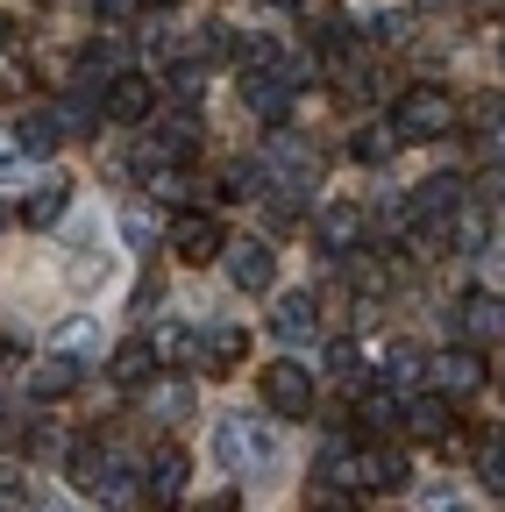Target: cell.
I'll use <instances>...</instances> for the list:
<instances>
[{
	"label": "cell",
	"instance_id": "1",
	"mask_svg": "<svg viewBox=\"0 0 505 512\" xmlns=\"http://www.w3.org/2000/svg\"><path fill=\"white\" fill-rule=\"evenodd\" d=\"M214 463L235 470V477H249V470L278 463V434H271L257 413H228V420L214 427Z\"/></svg>",
	"mask_w": 505,
	"mask_h": 512
},
{
	"label": "cell",
	"instance_id": "2",
	"mask_svg": "<svg viewBox=\"0 0 505 512\" xmlns=\"http://www.w3.org/2000/svg\"><path fill=\"white\" fill-rule=\"evenodd\" d=\"M456 121H463V107H456L449 86H413L392 114V136L399 143H434V136H456Z\"/></svg>",
	"mask_w": 505,
	"mask_h": 512
},
{
	"label": "cell",
	"instance_id": "3",
	"mask_svg": "<svg viewBox=\"0 0 505 512\" xmlns=\"http://www.w3.org/2000/svg\"><path fill=\"white\" fill-rule=\"evenodd\" d=\"M264 406L278 413V420H306L313 413V370L306 363H264Z\"/></svg>",
	"mask_w": 505,
	"mask_h": 512
},
{
	"label": "cell",
	"instance_id": "4",
	"mask_svg": "<svg viewBox=\"0 0 505 512\" xmlns=\"http://www.w3.org/2000/svg\"><path fill=\"white\" fill-rule=\"evenodd\" d=\"M427 384H434V399L463 406V399H477V392H484V356H477V349H449V356H427Z\"/></svg>",
	"mask_w": 505,
	"mask_h": 512
},
{
	"label": "cell",
	"instance_id": "5",
	"mask_svg": "<svg viewBox=\"0 0 505 512\" xmlns=\"http://www.w3.org/2000/svg\"><path fill=\"white\" fill-rule=\"evenodd\" d=\"M221 256H228V278H235V292H271V285H278V256H271V242L242 235V242H228Z\"/></svg>",
	"mask_w": 505,
	"mask_h": 512
},
{
	"label": "cell",
	"instance_id": "6",
	"mask_svg": "<svg viewBox=\"0 0 505 512\" xmlns=\"http://www.w3.org/2000/svg\"><path fill=\"white\" fill-rule=\"evenodd\" d=\"M228 249V235H221V221L214 214H185V221H171V256L178 264H214V256Z\"/></svg>",
	"mask_w": 505,
	"mask_h": 512
},
{
	"label": "cell",
	"instance_id": "7",
	"mask_svg": "<svg viewBox=\"0 0 505 512\" xmlns=\"http://www.w3.org/2000/svg\"><path fill=\"white\" fill-rule=\"evenodd\" d=\"M456 320L470 349H505V292H470Z\"/></svg>",
	"mask_w": 505,
	"mask_h": 512
},
{
	"label": "cell",
	"instance_id": "8",
	"mask_svg": "<svg viewBox=\"0 0 505 512\" xmlns=\"http://www.w3.org/2000/svg\"><path fill=\"white\" fill-rule=\"evenodd\" d=\"M107 114L129 121V128L150 121V114H157V79H150V72H121V79L107 86Z\"/></svg>",
	"mask_w": 505,
	"mask_h": 512
},
{
	"label": "cell",
	"instance_id": "9",
	"mask_svg": "<svg viewBox=\"0 0 505 512\" xmlns=\"http://www.w3.org/2000/svg\"><path fill=\"white\" fill-rule=\"evenodd\" d=\"M321 484H328V491H363V484H370V448L321 441Z\"/></svg>",
	"mask_w": 505,
	"mask_h": 512
},
{
	"label": "cell",
	"instance_id": "10",
	"mask_svg": "<svg viewBox=\"0 0 505 512\" xmlns=\"http://www.w3.org/2000/svg\"><path fill=\"white\" fill-rule=\"evenodd\" d=\"M271 335L278 342H313V335H321V299H313V292H285L271 306Z\"/></svg>",
	"mask_w": 505,
	"mask_h": 512
},
{
	"label": "cell",
	"instance_id": "11",
	"mask_svg": "<svg viewBox=\"0 0 505 512\" xmlns=\"http://www.w3.org/2000/svg\"><path fill=\"white\" fill-rule=\"evenodd\" d=\"M463 207H470V200H463V178H456V171H434L427 185H413V214H420V221H456Z\"/></svg>",
	"mask_w": 505,
	"mask_h": 512
},
{
	"label": "cell",
	"instance_id": "12",
	"mask_svg": "<svg viewBox=\"0 0 505 512\" xmlns=\"http://www.w3.org/2000/svg\"><path fill=\"white\" fill-rule=\"evenodd\" d=\"M185 477H193V463H185V448H157V456H150V484H143V498L150 505H178L185 498Z\"/></svg>",
	"mask_w": 505,
	"mask_h": 512
},
{
	"label": "cell",
	"instance_id": "13",
	"mask_svg": "<svg viewBox=\"0 0 505 512\" xmlns=\"http://www.w3.org/2000/svg\"><path fill=\"white\" fill-rule=\"evenodd\" d=\"M107 349V335H100V320L93 313H65L50 328V356H65V363H79V356H100Z\"/></svg>",
	"mask_w": 505,
	"mask_h": 512
},
{
	"label": "cell",
	"instance_id": "14",
	"mask_svg": "<svg viewBox=\"0 0 505 512\" xmlns=\"http://www.w3.org/2000/svg\"><path fill=\"white\" fill-rule=\"evenodd\" d=\"M242 100H249V114H264V121H285V107H292V93L278 86L271 64H242Z\"/></svg>",
	"mask_w": 505,
	"mask_h": 512
},
{
	"label": "cell",
	"instance_id": "15",
	"mask_svg": "<svg viewBox=\"0 0 505 512\" xmlns=\"http://www.w3.org/2000/svg\"><path fill=\"white\" fill-rule=\"evenodd\" d=\"M363 235H370V207H356V200L321 207V249H356Z\"/></svg>",
	"mask_w": 505,
	"mask_h": 512
},
{
	"label": "cell",
	"instance_id": "16",
	"mask_svg": "<svg viewBox=\"0 0 505 512\" xmlns=\"http://www.w3.org/2000/svg\"><path fill=\"white\" fill-rule=\"evenodd\" d=\"M8 143H15V157H50L65 136H57V114H50V107H36V114H22V121L8 128Z\"/></svg>",
	"mask_w": 505,
	"mask_h": 512
},
{
	"label": "cell",
	"instance_id": "17",
	"mask_svg": "<svg viewBox=\"0 0 505 512\" xmlns=\"http://www.w3.org/2000/svg\"><path fill=\"white\" fill-rule=\"evenodd\" d=\"M356 420H363L370 434H392V427H406V399L392 392V384H370V392L356 399Z\"/></svg>",
	"mask_w": 505,
	"mask_h": 512
},
{
	"label": "cell",
	"instance_id": "18",
	"mask_svg": "<svg viewBox=\"0 0 505 512\" xmlns=\"http://www.w3.org/2000/svg\"><path fill=\"white\" fill-rule=\"evenodd\" d=\"M242 356H249V335H242V328H214V335L200 342V363H207V377H228V370H242Z\"/></svg>",
	"mask_w": 505,
	"mask_h": 512
},
{
	"label": "cell",
	"instance_id": "19",
	"mask_svg": "<svg viewBox=\"0 0 505 512\" xmlns=\"http://www.w3.org/2000/svg\"><path fill=\"white\" fill-rule=\"evenodd\" d=\"M72 392H79V363L50 356V363H36V370H29V399H43V406H50V399H72Z\"/></svg>",
	"mask_w": 505,
	"mask_h": 512
},
{
	"label": "cell",
	"instance_id": "20",
	"mask_svg": "<svg viewBox=\"0 0 505 512\" xmlns=\"http://www.w3.org/2000/svg\"><path fill=\"white\" fill-rule=\"evenodd\" d=\"M392 150H399L392 121H363L356 136H349V157H356V164H370V171H377V164H392Z\"/></svg>",
	"mask_w": 505,
	"mask_h": 512
},
{
	"label": "cell",
	"instance_id": "21",
	"mask_svg": "<svg viewBox=\"0 0 505 512\" xmlns=\"http://www.w3.org/2000/svg\"><path fill=\"white\" fill-rule=\"evenodd\" d=\"M65 207H72V185H65V178H43L36 200L22 207V221H29V228H50V221H65Z\"/></svg>",
	"mask_w": 505,
	"mask_h": 512
},
{
	"label": "cell",
	"instance_id": "22",
	"mask_svg": "<svg viewBox=\"0 0 505 512\" xmlns=\"http://www.w3.org/2000/svg\"><path fill=\"white\" fill-rule=\"evenodd\" d=\"M449 420H456V406H449V399H434V392H427V399H406V427H413V434H427V441L449 434Z\"/></svg>",
	"mask_w": 505,
	"mask_h": 512
},
{
	"label": "cell",
	"instance_id": "23",
	"mask_svg": "<svg viewBox=\"0 0 505 512\" xmlns=\"http://www.w3.org/2000/svg\"><path fill=\"white\" fill-rule=\"evenodd\" d=\"M65 264H72V278H86V285H100V278H107V249H100V235H93V228H79V235H72V256H65Z\"/></svg>",
	"mask_w": 505,
	"mask_h": 512
},
{
	"label": "cell",
	"instance_id": "24",
	"mask_svg": "<svg viewBox=\"0 0 505 512\" xmlns=\"http://www.w3.org/2000/svg\"><path fill=\"white\" fill-rule=\"evenodd\" d=\"M107 370H114V384H150L157 356H150V342L136 335V342H121V349H114V363H107Z\"/></svg>",
	"mask_w": 505,
	"mask_h": 512
},
{
	"label": "cell",
	"instance_id": "25",
	"mask_svg": "<svg viewBox=\"0 0 505 512\" xmlns=\"http://www.w3.org/2000/svg\"><path fill=\"white\" fill-rule=\"evenodd\" d=\"M150 356L185 370V363H200V335H193V328H157V335H150Z\"/></svg>",
	"mask_w": 505,
	"mask_h": 512
},
{
	"label": "cell",
	"instance_id": "26",
	"mask_svg": "<svg viewBox=\"0 0 505 512\" xmlns=\"http://www.w3.org/2000/svg\"><path fill=\"white\" fill-rule=\"evenodd\" d=\"M477 128H484V164H505V100H484L477 107Z\"/></svg>",
	"mask_w": 505,
	"mask_h": 512
},
{
	"label": "cell",
	"instance_id": "27",
	"mask_svg": "<svg viewBox=\"0 0 505 512\" xmlns=\"http://www.w3.org/2000/svg\"><path fill=\"white\" fill-rule=\"evenodd\" d=\"M413 470H406V456L399 448H370V491H399Z\"/></svg>",
	"mask_w": 505,
	"mask_h": 512
},
{
	"label": "cell",
	"instance_id": "28",
	"mask_svg": "<svg viewBox=\"0 0 505 512\" xmlns=\"http://www.w3.org/2000/svg\"><path fill=\"white\" fill-rule=\"evenodd\" d=\"M193 150H200V128H193V114L164 121V136H157V157H193Z\"/></svg>",
	"mask_w": 505,
	"mask_h": 512
},
{
	"label": "cell",
	"instance_id": "29",
	"mask_svg": "<svg viewBox=\"0 0 505 512\" xmlns=\"http://www.w3.org/2000/svg\"><path fill=\"white\" fill-rule=\"evenodd\" d=\"M157 228H164V221H157V207H143V200L121 207V235H129L136 249H150V242H157Z\"/></svg>",
	"mask_w": 505,
	"mask_h": 512
},
{
	"label": "cell",
	"instance_id": "30",
	"mask_svg": "<svg viewBox=\"0 0 505 512\" xmlns=\"http://www.w3.org/2000/svg\"><path fill=\"white\" fill-rule=\"evenodd\" d=\"M271 72H278V86H285V93H306L313 79H321V57H306V50H299V57H278Z\"/></svg>",
	"mask_w": 505,
	"mask_h": 512
},
{
	"label": "cell",
	"instance_id": "31",
	"mask_svg": "<svg viewBox=\"0 0 505 512\" xmlns=\"http://www.w3.org/2000/svg\"><path fill=\"white\" fill-rule=\"evenodd\" d=\"M257 192H264V171H257V164H249V157L221 171V200H257Z\"/></svg>",
	"mask_w": 505,
	"mask_h": 512
},
{
	"label": "cell",
	"instance_id": "32",
	"mask_svg": "<svg viewBox=\"0 0 505 512\" xmlns=\"http://www.w3.org/2000/svg\"><path fill=\"white\" fill-rule=\"evenodd\" d=\"M185 406H193L185 384H150V392H143V413H157V420H178Z\"/></svg>",
	"mask_w": 505,
	"mask_h": 512
},
{
	"label": "cell",
	"instance_id": "33",
	"mask_svg": "<svg viewBox=\"0 0 505 512\" xmlns=\"http://www.w3.org/2000/svg\"><path fill=\"white\" fill-rule=\"evenodd\" d=\"M477 477H484V491H505V434H491L477 448Z\"/></svg>",
	"mask_w": 505,
	"mask_h": 512
},
{
	"label": "cell",
	"instance_id": "34",
	"mask_svg": "<svg viewBox=\"0 0 505 512\" xmlns=\"http://www.w3.org/2000/svg\"><path fill=\"white\" fill-rule=\"evenodd\" d=\"M306 36H313V43H321V50H342V43H349V29H342V15H335V8H313V22H306Z\"/></svg>",
	"mask_w": 505,
	"mask_h": 512
},
{
	"label": "cell",
	"instance_id": "35",
	"mask_svg": "<svg viewBox=\"0 0 505 512\" xmlns=\"http://www.w3.org/2000/svg\"><path fill=\"white\" fill-rule=\"evenodd\" d=\"M164 79H171V93H178V100H207V64H171Z\"/></svg>",
	"mask_w": 505,
	"mask_h": 512
},
{
	"label": "cell",
	"instance_id": "36",
	"mask_svg": "<svg viewBox=\"0 0 505 512\" xmlns=\"http://www.w3.org/2000/svg\"><path fill=\"white\" fill-rule=\"evenodd\" d=\"M0 505H36V491H29V477L15 463H0Z\"/></svg>",
	"mask_w": 505,
	"mask_h": 512
},
{
	"label": "cell",
	"instance_id": "37",
	"mask_svg": "<svg viewBox=\"0 0 505 512\" xmlns=\"http://www.w3.org/2000/svg\"><path fill=\"white\" fill-rule=\"evenodd\" d=\"M328 370L335 377H363V349L356 342H328Z\"/></svg>",
	"mask_w": 505,
	"mask_h": 512
},
{
	"label": "cell",
	"instance_id": "38",
	"mask_svg": "<svg viewBox=\"0 0 505 512\" xmlns=\"http://www.w3.org/2000/svg\"><path fill=\"white\" fill-rule=\"evenodd\" d=\"M22 86H29L22 57H15V50H0V93H22Z\"/></svg>",
	"mask_w": 505,
	"mask_h": 512
},
{
	"label": "cell",
	"instance_id": "39",
	"mask_svg": "<svg viewBox=\"0 0 505 512\" xmlns=\"http://www.w3.org/2000/svg\"><path fill=\"white\" fill-rule=\"evenodd\" d=\"M150 185H157V200H185V171H150Z\"/></svg>",
	"mask_w": 505,
	"mask_h": 512
},
{
	"label": "cell",
	"instance_id": "40",
	"mask_svg": "<svg viewBox=\"0 0 505 512\" xmlns=\"http://www.w3.org/2000/svg\"><path fill=\"white\" fill-rule=\"evenodd\" d=\"M392 377H413L420 370V356H413V342H392V363H385Z\"/></svg>",
	"mask_w": 505,
	"mask_h": 512
},
{
	"label": "cell",
	"instance_id": "41",
	"mask_svg": "<svg viewBox=\"0 0 505 512\" xmlns=\"http://www.w3.org/2000/svg\"><path fill=\"white\" fill-rule=\"evenodd\" d=\"M427 512H477V505H470V498H456V491H434V498H427Z\"/></svg>",
	"mask_w": 505,
	"mask_h": 512
},
{
	"label": "cell",
	"instance_id": "42",
	"mask_svg": "<svg viewBox=\"0 0 505 512\" xmlns=\"http://www.w3.org/2000/svg\"><path fill=\"white\" fill-rule=\"evenodd\" d=\"M93 8H100L107 22H121V15H136V8H143V0H93Z\"/></svg>",
	"mask_w": 505,
	"mask_h": 512
},
{
	"label": "cell",
	"instance_id": "43",
	"mask_svg": "<svg viewBox=\"0 0 505 512\" xmlns=\"http://www.w3.org/2000/svg\"><path fill=\"white\" fill-rule=\"evenodd\" d=\"M36 512H79V505H65V498H36Z\"/></svg>",
	"mask_w": 505,
	"mask_h": 512
},
{
	"label": "cell",
	"instance_id": "44",
	"mask_svg": "<svg viewBox=\"0 0 505 512\" xmlns=\"http://www.w3.org/2000/svg\"><path fill=\"white\" fill-rule=\"evenodd\" d=\"M150 8H185V0H150Z\"/></svg>",
	"mask_w": 505,
	"mask_h": 512
},
{
	"label": "cell",
	"instance_id": "45",
	"mask_svg": "<svg viewBox=\"0 0 505 512\" xmlns=\"http://www.w3.org/2000/svg\"><path fill=\"white\" fill-rule=\"evenodd\" d=\"M8 221H15V214H8V207H0V235H8Z\"/></svg>",
	"mask_w": 505,
	"mask_h": 512
},
{
	"label": "cell",
	"instance_id": "46",
	"mask_svg": "<svg viewBox=\"0 0 505 512\" xmlns=\"http://www.w3.org/2000/svg\"><path fill=\"white\" fill-rule=\"evenodd\" d=\"M278 8H306V0H278Z\"/></svg>",
	"mask_w": 505,
	"mask_h": 512
},
{
	"label": "cell",
	"instance_id": "47",
	"mask_svg": "<svg viewBox=\"0 0 505 512\" xmlns=\"http://www.w3.org/2000/svg\"><path fill=\"white\" fill-rule=\"evenodd\" d=\"M0 43H8V22H0Z\"/></svg>",
	"mask_w": 505,
	"mask_h": 512
}]
</instances>
